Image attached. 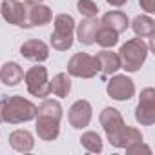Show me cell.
<instances>
[{
	"mask_svg": "<svg viewBox=\"0 0 155 155\" xmlns=\"http://www.w3.org/2000/svg\"><path fill=\"white\" fill-rule=\"evenodd\" d=\"M99 122L113 148H126L133 142L142 140L140 130L128 126L117 108H104L99 115Z\"/></svg>",
	"mask_w": 155,
	"mask_h": 155,
	"instance_id": "cell-1",
	"label": "cell"
},
{
	"mask_svg": "<svg viewBox=\"0 0 155 155\" xmlns=\"http://www.w3.org/2000/svg\"><path fill=\"white\" fill-rule=\"evenodd\" d=\"M37 117V106L20 97V95H13L2 101V120L8 124H22V122H29Z\"/></svg>",
	"mask_w": 155,
	"mask_h": 155,
	"instance_id": "cell-2",
	"label": "cell"
},
{
	"mask_svg": "<svg viewBox=\"0 0 155 155\" xmlns=\"http://www.w3.org/2000/svg\"><path fill=\"white\" fill-rule=\"evenodd\" d=\"M150 53L148 44L142 38H130L126 40L120 49H119V57H120V69H126L128 73H135L142 68V64L146 62Z\"/></svg>",
	"mask_w": 155,
	"mask_h": 155,
	"instance_id": "cell-3",
	"label": "cell"
},
{
	"mask_svg": "<svg viewBox=\"0 0 155 155\" xmlns=\"http://www.w3.org/2000/svg\"><path fill=\"white\" fill-rule=\"evenodd\" d=\"M55 29L51 33V48L57 51H68L73 46V33H75V18L68 13H60L55 17Z\"/></svg>",
	"mask_w": 155,
	"mask_h": 155,
	"instance_id": "cell-4",
	"label": "cell"
},
{
	"mask_svg": "<svg viewBox=\"0 0 155 155\" xmlns=\"http://www.w3.org/2000/svg\"><path fill=\"white\" fill-rule=\"evenodd\" d=\"M99 73V62L97 57L88 53H75L68 60V75L77 79H93Z\"/></svg>",
	"mask_w": 155,
	"mask_h": 155,
	"instance_id": "cell-5",
	"label": "cell"
},
{
	"mask_svg": "<svg viewBox=\"0 0 155 155\" xmlns=\"http://www.w3.org/2000/svg\"><path fill=\"white\" fill-rule=\"evenodd\" d=\"M24 81H26V86H28V91L29 95L33 97H40V99H46L49 95V81H48V69L40 64L29 68L26 73H24Z\"/></svg>",
	"mask_w": 155,
	"mask_h": 155,
	"instance_id": "cell-6",
	"label": "cell"
},
{
	"mask_svg": "<svg viewBox=\"0 0 155 155\" xmlns=\"http://www.w3.org/2000/svg\"><path fill=\"white\" fill-rule=\"evenodd\" d=\"M135 120L140 126H151L155 122V90L144 88L135 108Z\"/></svg>",
	"mask_w": 155,
	"mask_h": 155,
	"instance_id": "cell-7",
	"label": "cell"
},
{
	"mask_svg": "<svg viewBox=\"0 0 155 155\" xmlns=\"http://www.w3.org/2000/svg\"><path fill=\"white\" fill-rule=\"evenodd\" d=\"M106 91L108 95L113 99V101H119V102H126L130 101L133 95H135V84L130 77L126 75H113L111 79L108 81V86H106Z\"/></svg>",
	"mask_w": 155,
	"mask_h": 155,
	"instance_id": "cell-8",
	"label": "cell"
},
{
	"mask_svg": "<svg viewBox=\"0 0 155 155\" xmlns=\"http://www.w3.org/2000/svg\"><path fill=\"white\" fill-rule=\"evenodd\" d=\"M0 13H2V18L8 24L26 28L28 8L22 2H18V0H4V2L0 4Z\"/></svg>",
	"mask_w": 155,
	"mask_h": 155,
	"instance_id": "cell-9",
	"label": "cell"
},
{
	"mask_svg": "<svg viewBox=\"0 0 155 155\" xmlns=\"http://www.w3.org/2000/svg\"><path fill=\"white\" fill-rule=\"evenodd\" d=\"M91 115H93V108L88 101L81 99V101H77L73 102V106L69 108L68 111V120L73 128L77 130H82L86 128L90 122H91Z\"/></svg>",
	"mask_w": 155,
	"mask_h": 155,
	"instance_id": "cell-10",
	"label": "cell"
},
{
	"mask_svg": "<svg viewBox=\"0 0 155 155\" xmlns=\"http://www.w3.org/2000/svg\"><path fill=\"white\" fill-rule=\"evenodd\" d=\"M35 131L40 140H55L60 133V120L46 117V115H37L35 117Z\"/></svg>",
	"mask_w": 155,
	"mask_h": 155,
	"instance_id": "cell-11",
	"label": "cell"
},
{
	"mask_svg": "<svg viewBox=\"0 0 155 155\" xmlns=\"http://www.w3.org/2000/svg\"><path fill=\"white\" fill-rule=\"evenodd\" d=\"M20 55L24 58L31 60V62H44L49 57V48H48L46 42L37 40V38H31V40H26L20 46Z\"/></svg>",
	"mask_w": 155,
	"mask_h": 155,
	"instance_id": "cell-12",
	"label": "cell"
},
{
	"mask_svg": "<svg viewBox=\"0 0 155 155\" xmlns=\"http://www.w3.org/2000/svg\"><path fill=\"white\" fill-rule=\"evenodd\" d=\"M101 26V20L97 17L93 18H84L81 24L75 26V31H77V40L84 46H91L95 44V33Z\"/></svg>",
	"mask_w": 155,
	"mask_h": 155,
	"instance_id": "cell-13",
	"label": "cell"
},
{
	"mask_svg": "<svg viewBox=\"0 0 155 155\" xmlns=\"http://www.w3.org/2000/svg\"><path fill=\"white\" fill-rule=\"evenodd\" d=\"M53 20L51 8L44 4H35L28 8V17H26V28H35V26H46Z\"/></svg>",
	"mask_w": 155,
	"mask_h": 155,
	"instance_id": "cell-14",
	"label": "cell"
},
{
	"mask_svg": "<svg viewBox=\"0 0 155 155\" xmlns=\"http://www.w3.org/2000/svg\"><path fill=\"white\" fill-rule=\"evenodd\" d=\"M97 62H99V71L106 77L110 75H115L119 69H120V57L119 53H113V51H101L97 53Z\"/></svg>",
	"mask_w": 155,
	"mask_h": 155,
	"instance_id": "cell-15",
	"label": "cell"
},
{
	"mask_svg": "<svg viewBox=\"0 0 155 155\" xmlns=\"http://www.w3.org/2000/svg\"><path fill=\"white\" fill-rule=\"evenodd\" d=\"M9 146L15 150V151H20V153H28L35 148V139L33 135L28 131V130H15L9 133Z\"/></svg>",
	"mask_w": 155,
	"mask_h": 155,
	"instance_id": "cell-16",
	"label": "cell"
},
{
	"mask_svg": "<svg viewBox=\"0 0 155 155\" xmlns=\"http://www.w3.org/2000/svg\"><path fill=\"white\" fill-rule=\"evenodd\" d=\"M24 79V69L17 62H6L0 68V81L6 86H17Z\"/></svg>",
	"mask_w": 155,
	"mask_h": 155,
	"instance_id": "cell-17",
	"label": "cell"
},
{
	"mask_svg": "<svg viewBox=\"0 0 155 155\" xmlns=\"http://www.w3.org/2000/svg\"><path fill=\"white\" fill-rule=\"evenodd\" d=\"M131 29L139 38H151L155 35V20L148 15H139L133 18Z\"/></svg>",
	"mask_w": 155,
	"mask_h": 155,
	"instance_id": "cell-18",
	"label": "cell"
},
{
	"mask_svg": "<svg viewBox=\"0 0 155 155\" xmlns=\"http://www.w3.org/2000/svg\"><path fill=\"white\" fill-rule=\"evenodd\" d=\"M101 24H104V26H108V28L115 29L117 33H122V31H126V29H128L130 20H128L126 13H122V11H108V13H104V15H102Z\"/></svg>",
	"mask_w": 155,
	"mask_h": 155,
	"instance_id": "cell-19",
	"label": "cell"
},
{
	"mask_svg": "<svg viewBox=\"0 0 155 155\" xmlns=\"http://www.w3.org/2000/svg\"><path fill=\"white\" fill-rule=\"evenodd\" d=\"M71 91V79L68 73H57L53 77V81H49V93H53L55 97H68Z\"/></svg>",
	"mask_w": 155,
	"mask_h": 155,
	"instance_id": "cell-20",
	"label": "cell"
},
{
	"mask_svg": "<svg viewBox=\"0 0 155 155\" xmlns=\"http://www.w3.org/2000/svg\"><path fill=\"white\" fill-rule=\"evenodd\" d=\"M95 42L99 46H102V48H113L119 42V33L115 29L101 24L99 29H97V33H95Z\"/></svg>",
	"mask_w": 155,
	"mask_h": 155,
	"instance_id": "cell-21",
	"label": "cell"
},
{
	"mask_svg": "<svg viewBox=\"0 0 155 155\" xmlns=\"http://www.w3.org/2000/svg\"><path fill=\"white\" fill-rule=\"evenodd\" d=\"M37 115H46V117H51V119L60 120V119H62V106H60L58 101L44 99V101L37 106Z\"/></svg>",
	"mask_w": 155,
	"mask_h": 155,
	"instance_id": "cell-22",
	"label": "cell"
},
{
	"mask_svg": "<svg viewBox=\"0 0 155 155\" xmlns=\"http://www.w3.org/2000/svg\"><path fill=\"white\" fill-rule=\"evenodd\" d=\"M81 144H82L88 151H91V153H101L102 148H104L102 139H101V135H99L97 131H84V133L81 135Z\"/></svg>",
	"mask_w": 155,
	"mask_h": 155,
	"instance_id": "cell-23",
	"label": "cell"
},
{
	"mask_svg": "<svg viewBox=\"0 0 155 155\" xmlns=\"http://www.w3.org/2000/svg\"><path fill=\"white\" fill-rule=\"evenodd\" d=\"M77 11L84 18H93V17L99 15V6L93 0H79V2H77Z\"/></svg>",
	"mask_w": 155,
	"mask_h": 155,
	"instance_id": "cell-24",
	"label": "cell"
},
{
	"mask_svg": "<svg viewBox=\"0 0 155 155\" xmlns=\"http://www.w3.org/2000/svg\"><path fill=\"white\" fill-rule=\"evenodd\" d=\"M124 150H126V153H128V155H137V153H146V155H151V148H150L148 144H144L142 140L133 142V144L126 146Z\"/></svg>",
	"mask_w": 155,
	"mask_h": 155,
	"instance_id": "cell-25",
	"label": "cell"
},
{
	"mask_svg": "<svg viewBox=\"0 0 155 155\" xmlns=\"http://www.w3.org/2000/svg\"><path fill=\"white\" fill-rule=\"evenodd\" d=\"M139 4H140V9H144L148 15L155 13V0H139Z\"/></svg>",
	"mask_w": 155,
	"mask_h": 155,
	"instance_id": "cell-26",
	"label": "cell"
},
{
	"mask_svg": "<svg viewBox=\"0 0 155 155\" xmlns=\"http://www.w3.org/2000/svg\"><path fill=\"white\" fill-rule=\"evenodd\" d=\"M106 2L110 6H113V8H122V6H126L128 0H106Z\"/></svg>",
	"mask_w": 155,
	"mask_h": 155,
	"instance_id": "cell-27",
	"label": "cell"
},
{
	"mask_svg": "<svg viewBox=\"0 0 155 155\" xmlns=\"http://www.w3.org/2000/svg\"><path fill=\"white\" fill-rule=\"evenodd\" d=\"M26 4H29V6H35V4H42L44 0H24Z\"/></svg>",
	"mask_w": 155,
	"mask_h": 155,
	"instance_id": "cell-28",
	"label": "cell"
},
{
	"mask_svg": "<svg viewBox=\"0 0 155 155\" xmlns=\"http://www.w3.org/2000/svg\"><path fill=\"white\" fill-rule=\"evenodd\" d=\"M0 122H2V101H0Z\"/></svg>",
	"mask_w": 155,
	"mask_h": 155,
	"instance_id": "cell-29",
	"label": "cell"
}]
</instances>
